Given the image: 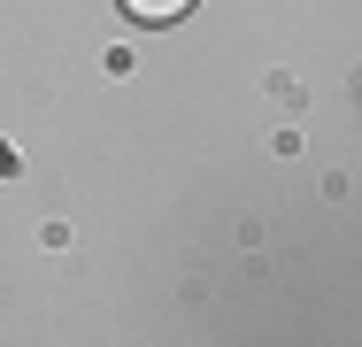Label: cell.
Masks as SVG:
<instances>
[{"mask_svg": "<svg viewBox=\"0 0 362 347\" xmlns=\"http://www.w3.org/2000/svg\"><path fill=\"white\" fill-rule=\"evenodd\" d=\"M185 8H193V0H124V16H132V23H177Z\"/></svg>", "mask_w": 362, "mask_h": 347, "instance_id": "1", "label": "cell"}]
</instances>
